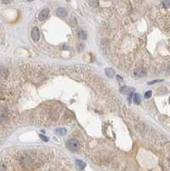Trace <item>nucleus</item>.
I'll use <instances>...</instances> for the list:
<instances>
[{
    "label": "nucleus",
    "mask_w": 170,
    "mask_h": 171,
    "mask_svg": "<svg viewBox=\"0 0 170 171\" xmlns=\"http://www.w3.org/2000/svg\"><path fill=\"white\" fill-rule=\"evenodd\" d=\"M67 146L69 150L74 151L76 150H78L79 146H80V143H79V141L76 139H71L68 141Z\"/></svg>",
    "instance_id": "nucleus-1"
},
{
    "label": "nucleus",
    "mask_w": 170,
    "mask_h": 171,
    "mask_svg": "<svg viewBox=\"0 0 170 171\" xmlns=\"http://www.w3.org/2000/svg\"><path fill=\"white\" fill-rule=\"evenodd\" d=\"M50 13V10L49 9H44L41 10V12L39 15V21H45L48 17V15Z\"/></svg>",
    "instance_id": "nucleus-2"
},
{
    "label": "nucleus",
    "mask_w": 170,
    "mask_h": 171,
    "mask_svg": "<svg viewBox=\"0 0 170 171\" xmlns=\"http://www.w3.org/2000/svg\"><path fill=\"white\" fill-rule=\"evenodd\" d=\"M121 92L124 94H128V100H130V98L132 94V92H133V88H130V87H121Z\"/></svg>",
    "instance_id": "nucleus-3"
},
{
    "label": "nucleus",
    "mask_w": 170,
    "mask_h": 171,
    "mask_svg": "<svg viewBox=\"0 0 170 171\" xmlns=\"http://www.w3.org/2000/svg\"><path fill=\"white\" fill-rule=\"evenodd\" d=\"M39 37H40V34H39V31L38 28H34L32 30V38L34 41H38L39 39Z\"/></svg>",
    "instance_id": "nucleus-4"
},
{
    "label": "nucleus",
    "mask_w": 170,
    "mask_h": 171,
    "mask_svg": "<svg viewBox=\"0 0 170 171\" xmlns=\"http://www.w3.org/2000/svg\"><path fill=\"white\" fill-rule=\"evenodd\" d=\"M75 164H76V168H77L78 170L83 169V168H85V166H86V163H85L83 161H80V160H76Z\"/></svg>",
    "instance_id": "nucleus-5"
},
{
    "label": "nucleus",
    "mask_w": 170,
    "mask_h": 171,
    "mask_svg": "<svg viewBox=\"0 0 170 171\" xmlns=\"http://www.w3.org/2000/svg\"><path fill=\"white\" fill-rule=\"evenodd\" d=\"M105 74L108 77H109V78H112V77H114V75H115V71H114V69H112L110 68H105Z\"/></svg>",
    "instance_id": "nucleus-6"
},
{
    "label": "nucleus",
    "mask_w": 170,
    "mask_h": 171,
    "mask_svg": "<svg viewBox=\"0 0 170 171\" xmlns=\"http://www.w3.org/2000/svg\"><path fill=\"white\" fill-rule=\"evenodd\" d=\"M134 74H135L137 76L143 77V76L145 75L146 72L144 71V69H141V68H138V69H135V71H134Z\"/></svg>",
    "instance_id": "nucleus-7"
},
{
    "label": "nucleus",
    "mask_w": 170,
    "mask_h": 171,
    "mask_svg": "<svg viewBox=\"0 0 170 171\" xmlns=\"http://www.w3.org/2000/svg\"><path fill=\"white\" fill-rule=\"evenodd\" d=\"M55 133H57V135H60V136H63V135L66 134V133H67V130L64 128H57L56 129Z\"/></svg>",
    "instance_id": "nucleus-8"
},
{
    "label": "nucleus",
    "mask_w": 170,
    "mask_h": 171,
    "mask_svg": "<svg viewBox=\"0 0 170 171\" xmlns=\"http://www.w3.org/2000/svg\"><path fill=\"white\" fill-rule=\"evenodd\" d=\"M57 13L60 16H65L66 15H67V11H66L64 9H63V8H59V9H57Z\"/></svg>",
    "instance_id": "nucleus-9"
},
{
    "label": "nucleus",
    "mask_w": 170,
    "mask_h": 171,
    "mask_svg": "<svg viewBox=\"0 0 170 171\" xmlns=\"http://www.w3.org/2000/svg\"><path fill=\"white\" fill-rule=\"evenodd\" d=\"M134 102H135L136 104H139L141 102V97L138 93H136V94L134 95Z\"/></svg>",
    "instance_id": "nucleus-10"
},
{
    "label": "nucleus",
    "mask_w": 170,
    "mask_h": 171,
    "mask_svg": "<svg viewBox=\"0 0 170 171\" xmlns=\"http://www.w3.org/2000/svg\"><path fill=\"white\" fill-rule=\"evenodd\" d=\"M151 94H152L151 91H147L146 93H145V94H144V97L147 98V99H149V98L151 97Z\"/></svg>",
    "instance_id": "nucleus-11"
},
{
    "label": "nucleus",
    "mask_w": 170,
    "mask_h": 171,
    "mask_svg": "<svg viewBox=\"0 0 170 171\" xmlns=\"http://www.w3.org/2000/svg\"><path fill=\"white\" fill-rule=\"evenodd\" d=\"M163 5H166V8H169V5H170V1H163L162 2Z\"/></svg>",
    "instance_id": "nucleus-12"
},
{
    "label": "nucleus",
    "mask_w": 170,
    "mask_h": 171,
    "mask_svg": "<svg viewBox=\"0 0 170 171\" xmlns=\"http://www.w3.org/2000/svg\"><path fill=\"white\" fill-rule=\"evenodd\" d=\"M80 39H86V34L82 31H80Z\"/></svg>",
    "instance_id": "nucleus-13"
},
{
    "label": "nucleus",
    "mask_w": 170,
    "mask_h": 171,
    "mask_svg": "<svg viewBox=\"0 0 170 171\" xmlns=\"http://www.w3.org/2000/svg\"><path fill=\"white\" fill-rule=\"evenodd\" d=\"M0 171H6V168L3 164H0Z\"/></svg>",
    "instance_id": "nucleus-14"
},
{
    "label": "nucleus",
    "mask_w": 170,
    "mask_h": 171,
    "mask_svg": "<svg viewBox=\"0 0 170 171\" xmlns=\"http://www.w3.org/2000/svg\"><path fill=\"white\" fill-rule=\"evenodd\" d=\"M161 81H162V80H154V81H151V82H149L148 84H149V85H151V84H154V83L161 82Z\"/></svg>",
    "instance_id": "nucleus-15"
},
{
    "label": "nucleus",
    "mask_w": 170,
    "mask_h": 171,
    "mask_svg": "<svg viewBox=\"0 0 170 171\" xmlns=\"http://www.w3.org/2000/svg\"><path fill=\"white\" fill-rule=\"evenodd\" d=\"M40 138L42 139H44L45 141H48V139H47V138H45V135H40Z\"/></svg>",
    "instance_id": "nucleus-16"
},
{
    "label": "nucleus",
    "mask_w": 170,
    "mask_h": 171,
    "mask_svg": "<svg viewBox=\"0 0 170 171\" xmlns=\"http://www.w3.org/2000/svg\"><path fill=\"white\" fill-rule=\"evenodd\" d=\"M117 79H118V80H119L120 81H122V78H121V77H120V76H118V75H117Z\"/></svg>",
    "instance_id": "nucleus-17"
}]
</instances>
